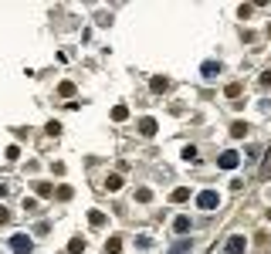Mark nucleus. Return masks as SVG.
<instances>
[{
    "label": "nucleus",
    "instance_id": "nucleus-3",
    "mask_svg": "<svg viewBox=\"0 0 271 254\" xmlns=\"http://www.w3.org/2000/svg\"><path fill=\"white\" fill-rule=\"evenodd\" d=\"M217 166H220V170H237V166H241V156H237L234 149H224L220 159H217Z\"/></svg>",
    "mask_w": 271,
    "mask_h": 254
},
{
    "label": "nucleus",
    "instance_id": "nucleus-19",
    "mask_svg": "<svg viewBox=\"0 0 271 254\" xmlns=\"http://www.w3.org/2000/svg\"><path fill=\"white\" fill-rule=\"evenodd\" d=\"M237 95H241V85L231 81V85H227V98H237Z\"/></svg>",
    "mask_w": 271,
    "mask_h": 254
},
{
    "label": "nucleus",
    "instance_id": "nucleus-18",
    "mask_svg": "<svg viewBox=\"0 0 271 254\" xmlns=\"http://www.w3.org/2000/svg\"><path fill=\"white\" fill-rule=\"evenodd\" d=\"M136 200H139V203H149V200H153V193L142 187V190H136Z\"/></svg>",
    "mask_w": 271,
    "mask_h": 254
},
{
    "label": "nucleus",
    "instance_id": "nucleus-24",
    "mask_svg": "<svg viewBox=\"0 0 271 254\" xmlns=\"http://www.w3.org/2000/svg\"><path fill=\"white\" fill-rule=\"evenodd\" d=\"M7 220H10V210H7V207H0V224H7Z\"/></svg>",
    "mask_w": 271,
    "mask_h": 254
},
{
    "label": "nucleus",
    "instance_id": "nucleus-23",
    "mask_svg": "<svg viewBox=\"0 0 271 254\" xmlns=\"http://www.w3.org/2000/svg\"><path fill=\"white\" fill-rule=\"evenodd\" d=\"M58 196L61 200H71V187H58Z\"/></svg>",
    "mask_w": 271,
    "mask_h": 254
},
{
    "label": "nucleus",
    "instance_id": "nucleus-1",
    "mask_svg": "<svg viewBox=\"0 0 271 254\" xmlns=\"http://www.w3.org/2000/svg\"><path fill=\"white\" fill-rule=\"evenodd\" d=\"M10 251L14 254H31L34 251V241H31L27 234H14L10 237Z\"/></svg>",
    "mask_w": 271,
    "mask_h": 254
},
{
    "label": "nucleus",
    "instance_id": "nucleus-11",
    "mask_svg": "<svg viewBox=\"0 0 271 254\" xmlns=\"http://www.w3.org/2000/svg\"><path fill=\"white\" fill-rule=\"evenodd\" d=\"M122 251V241H119V237H109V241H105V254H119Z\"/></svg>",
    "mask_w": 271,
    "mask_h": 254
},
{
    "label": "nucleus",
    "instance_id": "nucleus-14",
    "mask_svg": "<svg viewBox=\"0 0 271 254\" xmlns=\"http://www.w3.org/2000/svg\"><path fill=\"white\" fill-rule=\"evenodd\" d=\"M112 119H116V122H126V119H129V109H126V105H116V109H112Z\"/></svg>",
    "mask_w": 271,
    "mask_h": 254
},
{
    "label": "nucleus",
    "instance_id": "nucleus-20",
    "mask_svg": "<svg viewBox=\"0 0 271 254\" xmlns=\"http://www.w3.org/2000/svg\"><path fill=\"white\" fill-rule=\"evenodd\" d=\"M183 159H187V163H197V149H194V146L183 149Z\"/></svg>",
    "mask_w": 271,
    "mask_h": 254
},
{
    "label": "nucleus",
    "instance_id": "nucleus-4",
    "mask_svg": "<svg viewBox=\"0 0 271 254\" xmlns=\"http://www.w3.org/2000/svg\"><path fill=\"white\" fill-rule=\"evenodd\" d=\"M244 248H248V241L241 234H234V237H227V244H224V254H244Z\"/></svg>",
    "mask_w": 271,
    "mask_h": 254
},
{
    "label": "nucleus",
    "instance_id": "nucleus-12",
    "mask_svg": "<svg viewBox=\"0 0 271 254\" xmlns=\"http://www.w3.org/2000/svg\"><path fill=\"white\" fill-rule=\"evenodd\" d=\"M68 251H71V254H81V251H85V241H81V237H71V241H68Z\"/></svg>",
    "mask_w": 271,
    "mask_h": 254
},
{
    "label": "nucleus",
    "instance_id": "nucleus-10",
    "mask_svg": "<svg viewBox=\"0 0 271 254\" xmlns=\"http://www.w3.org/2000/svg\"><path fill=\"white\" fill-rule=\"evenodd\" d=\"M122 183H126V180H122V176H119V173H112V176H109V180H105V187H109L112 193H116V190H122Z\"/></svg>",
    "mask_w": 271,
    "mask_h": 254
},
{
    "label": "nucleus",
    "instance_id": "nucleus-16",
    "mask_svg": "<svg viewBox=\"0 0 271 254\" xmlns=\"http://www.w3.org/2000/svg\"><path fill=\"white\" fill-rule=\"evenodd\" d=\"M34 190H38V196H51V193H55L51 183H34Z\"/></svg>",
    "mask_w": 271,
    "mask_h": 254
},
{
    "label": "nucleus",
    "instance_id": "nucleus-5",
    "mask_svg": "<svg viewBox=\"0 0 271 254\" xmlns=\"http://www.w3.org/2000/svg\"><path fill=\"white\" fill-rule=\"evenodd\" d=\"M139 132L142 136H156V119H139Z\"/></svg>",
    "mask_w": 271,
    "mask_h": 254
},
{
    "label": "nucleus",
    "instance_id": "nucleus-7",
    "mask_svg": "<svg viewBox=\"0 0 271 254\" xmlns=\"http://www.w3.org/2000/svg\"><path fill=\"white\" fill-rule=\"evenodd\" d=\"M173 231H176V234H190V217H176Z\"/></svg>",
    "mask_w": 271,
    "mask_h": 254
},
{
    "label": "nucleus",
    "instance_id": "nucleus-17",
    "mask_svg": "<svg viewBox=\"0 0 271 254\" xmlns=\"http://www.w3.org/2000/svg\"><path fill=\"white\" fill-rule=\"evenodd\" d=\"M58 95H65V98L75 95V85H71V81H61V85H58Z\"/></svg>",
    "mask_w": 271,
    "mask_h": 254
},
{
    "label": "nucleus",
    "instance_id": "nucleus-13",
    "mask_svg": "<svg viewBox=\"0 0 271 254\" xmlns=\"http://www.w3.org/2000/svg\"><path fill=\"white\" fill-rule=\"evenodd\" d=\"M149 88H153V92H166V88H170V78H153Z\"/></svg>",
    "mask_w": 271,
    "mask_h": 254
},
{
    "label": "nucleus",
    "instance_id": "nucleus-8",
    "mask_svg": "<svg viewBox=\"0 0 271 254\" xmlns=\"http://www.w3.org/2000/svg\"><path fill=\"white\" fill-rule=\"evenodd\" d=\"M200 71H203V78H213V75H220V64H217V61H203Z\"/></svg>",
    "mask_w": 271,
    "mask_h": 254
},
{
    "label": "nucleus",
    "instance_id": "nucleus-25",
    "mask_svg": "<svg viewBox=\"0 0 271 254\" xmlns=\"http://www.w3.org/2000/svg\"><path fill=\"white\" fill-rule=\"evenodd\" d=\"M187 248H190V244L183 241V244H176V248H173V251H170V254H183V251H187Z\"/></svg>",
    "mask_w": 271,
    "mask_h": 254
},
{
    "label": "nucleus",
    "instance_id": "nucleus-9",
    "mask_svg": "<svg viewBox=\"0 0 271 254\" xmlns=\"http://www.w3.org/2000/svg\"><path fill=\"white\" fill-rule=\"evenodd\" d=\"M231 136L234 139H244V136H248V122H241V119H237V122L231 126Z\"/></svg>",
    "mask_w": 271,
    "mask_h": 254
},
{
    "label": "nucleus",
    "instance_id": "nucleus-22",
    "mask_svg": "<svg viewBox=\"0 0 271 254\" xmlns=\"http://www.w3.org/2000/svg\"><path fill=\"white\" fill-rule=\"evenodd\" d=\"M48 136H61V126H58V122H48Z\"/></svg>",
    "mask_w": 271,
    "mask_h": 254
},
{
    "label": "nucleus",
    "instance_id": "nucleus-21",
    "mask_svg": "<svg viewBox=\"0 0 271 254\" xmlns=\"http://www.w3.org/2000/svg\"><path fill=\"white\" fill-rule=\"evenodd\" d=\"M136 244H139V248H142V251H149V248H153V237H139V241H136Z\"/></svg>",
    "mask_w": 271,
    "mask_h": 254
},
{
    "label": "nucleus",
    "instance_id": "nucleus-26",
    "mask_svg": "<svg viewBox=\"0 0 271 254\" xmlns=\"http://www.w3.org/2000/svg\"><path fill=\"white\" fill-rule=\"evenodd\" d=\"M261 173H265V176H271V156L265 159V166H261Z\"/></svg>",
    "mask_w": 271,
    "mask_h": 254
},
{
    "label": "nucleus",
    "instance_id": "nucleus-15",
    "mask_svg": "<svg viewBox=\"0 0 271 254\" xmlns=\"http://www.w3.org/2000/svg\"><path fill=\"white\" fill-rule=\"evenodd\" d=\"M88 224H92V227H102V224H105V214H102V210H92V214H88Z\"/></svg>",
    "mask_w": 271,
    "mask_h": 254
},
{
    "label": "nucleus",
    "instance_id": "nucleus-2",
    "mask_svg": "<svg viewBox=\"0 0 271 254\" xmlns=\"http://www.w3.org/2000/svg\"><path fill=\"white\" fill-rule=\"evenodd\" d=\"M197 207H200V210H217V207H220V196H217V190H203V193L197 196Z\"/></svg>",
    "mask_w": 271,
    "mask_h": 254
},
{
    "label": "nucleus",
    "instance_id": "nucleus-6",
    "mask_svg": "<svg viewBox=\"0 0 271 254\" xmlns=\"http://www.w3.org/2000/svg\"><path fill=\"white\" fill-rule=\"evenodd\" d=\"M170 200H173V203H187V200H190V190H187V187H176L173 193H170Z\"/></svg>",
    "mask_w": 271,
    "mask_h": 254
}]
</instances>
